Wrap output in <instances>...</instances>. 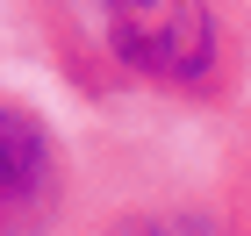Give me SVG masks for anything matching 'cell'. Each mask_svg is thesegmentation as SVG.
Listing matches in <instances>:
<instances>
[{
    "label": "cell",
    "mask_w": 251,
    "mask_h": 236,
    "mask_svg": "<svg viewBox=\"0 0 251 236\" xmlns=\"http://www.w3.org/2000/svg\"><path fill=\"white\" fill-rule=\"evenodd\" d=\"M79 193L65 236H223L215 143H194L187 122L115 115L72 136Z\"/></svg>",
    "instance_id": "2"
},
{
    "label": "cell",
    "mask_w": 251,
    "mask_h": 236,
    "mask_svg": "<svg viewBox=\"0 0 251 236\" xmlns=\"http://www.w3.org/2000/svg\"><path fill=\"white\" fill-rule=\"evenodd\" d=\"M215 179H223V236H251V107L215 136Z\"/></svg>",
    "instance_id": "4"
},
{
    "label": "cell",
    "mask_w": 251,
    "mask_h": 236,
    "mask_svg": "<svg viewBox=\"0 0 251 236\" xmlns=\"http://www.w3.org/2000/svg\"><path fill=\"white\" fill-rule=\"evenodd\" d=\"M79 193V150L50 107L0 86V236H65Z\"/></svg>",
    "instance_id": "3"
},
{
    "label": "cell",
    "mask_w": 251,
    "mask_h": 236,
    "mask_svg": "<svg viewBox=\"0 0 251 236\" xmlns=\"http://www.w3.org/2000/svg\"><path fill=\"white\" fill-rule=\"evenodd\" d=\"M15 15L108 122L230 129L251 107V0H15Z\"/></svg>",
    "instance_id": "1"
}]
</instances>
